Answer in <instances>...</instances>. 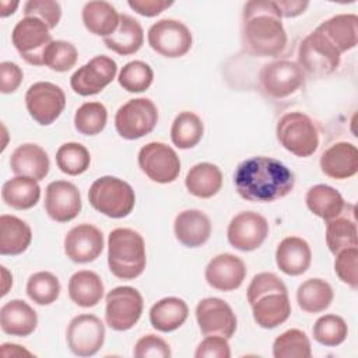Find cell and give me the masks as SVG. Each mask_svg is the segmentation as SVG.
Returning <instances> with one entry per match:
<instances>
[{
	"label": "cell",
	"instance_id": "1",
	"mask_svg": "<svg viewBox=\"0 0 358 358\" xmlns=\"http://www.w3.org/2000/svg\"><path fill=\"white\" fill-rule=\"evenodd\" d=\"M234 183L242 199L271 203L292 192L295 176L287 165L275 158L252 157L236 166Z\"/></svg>",
	"mask_w": 358,
	"mask_h": 358
},
{
	"label": "cell",
	"instance_id": "2",
	"mask_svg": "<svg viewBox=\"0 0 358 358\" xmlns=\"http://www.w3.org/2000/svg\"><path fill=\"white\" fill-rule=\"evenodd\" d=\"M274 1L252 0L243 6L242 43L253 56H278L287 46V32Z\"/></svg>",
	"mask_w": 358,
	"mask_h": 358
},
{
	"label": "cell",
	"instance_id": "3",
	"mask_svg": "<svg viewBox=\"0 0 358 358\" xmlns=\"http://www.w3.org/2000/svg\"><path fill=\"white\" fill-rule=\"evenodd\" d=\"M145 243L131 228H115L108 236V266L120 280H134L145 268Z\"/></svg>",
	"mask_w": 358,
	"mask_h": 358
},
{
	"label": "cell",
	"instance_id": "4",
	"mask_svg": "<svg viewBox=\"0 0 358 358\" xmlns=\"http://www.w3.org/2000/svg\"><path fill=\"white\" fill-rule=\"evenodd\" d=\"M88 200L92 208L109 218L127 217L136 203L133 187L116 176H101L90 186Z\"/></svg>",
	"mask_w": 358,
	"mask_h": 358
},
{
	"label": "cell",
	"instance_id": "5",
	"mask_svg": "<svg viewBox=\"0 0 358 358\" xmlns=\"http://www.w3.org/2000/svg\"><path fill=\"white\" fill-rule=\"evenodd\" d=\"M278 143L291 154L306 158L319 147V131L315 122L302 112H288L277 123Z\"/></svg>",
	"mask_w": 358,
	"mask_h": 358
},
{
	"label": "cell",
	"instance_id": "6",
	"mask_svg": "<svg viewBox=\"0 0 358 358\" xmlns=\"http://www.w3.org/2000/svg\"><path fill=\"white\" fill-rule=\"evenodd\" d=\"M158 122V109L148 98H134L123 103L115 115V127L120 137L137 140L151 133Z\"/></svg>",
	"mask_w": 358,
	"mask_h": 358
},
{
	"label": "cell",
	"instance_id": "7",
	"mask_svg": "<svg viewBox=\"0 0 358 358\" xmlns=\"http://www.w3.org/2000/svg\"><path fill=\"white\" fill-rule=\"evenodd\" d=\"M11 41L21 57L34 66H43L45 52L53 42L48 25L36 17L20 20L11 32Z\"/></svg>",
	"mask_w": 358,
	"mask_h": 358
},
{
	"label": "cell",
	"instance_id": "8",
	"mask_svg": "<svg viewBox=\"0 0 358 358\" xmlns=\"http://www.w3.org/2000/svg\"><path fill=\"white\" fill-rule=\"evenodd\" d=\"M340 60L341 53L317 29L310 32L298 49L299 67L313 76H326L336 71Z\"/></svg>",
	"mask_w": 358,
	"mask_h": 358
},
{
	"label": "cell",
	"instance_id": "9",
	"mask_svg": "<svg viewBox=\"0 0 358 358\" xmlns=\"http://www.w3.org/2000/svg\"><path fill=\"white\" fill-rule=\"evenodd\" d=\"M105 302V320L112 330L126 331L141 317L143 296L133 287L124 285L110 289Z\"/></svg>",
	"mask_w": 358,
	"mask_h": 358
},
{
	"label": "cell",
	"instance_id": "10",
	"mask_svg": "<svg viewBox=\"0 0 358 358\" xmlns=\"http://www.w3.org/2000/svg\"><path fill=\"white\" fill-rule=\"evenodd\" d=\"M147 38L152 50L171 59L185 56L193 43L190 29L173 18H164L154 22L148 29Z\"/></svg>",
	"mask_w": 358,
	"mask_h": 358
},
{
	"label": "cell",
	"instance_id": "11",
	"mask_svg": "<svg viewBox=\"0 0 358 358\" xmlns=\"http://www.w3.org/2000/svg\"><path fill=\"white\" fill-rule=\"evenodd\" d=\"M137 161L143 173L157 183H171L180 172V159L175 150L159 141L143 145Z\"/></svg>",
	"mask_w": 358,
	"mask_h": 358
},
{
	"label": "cell",
	"instance_id": "12",
	"mask_svg": "<svg viewBox=\"0 0 358 358\" xmlns=\"http://www.w3.org/2000/svg\"><path fill=\"white\" fill-rule=\"evenodd\" d=\"M25 106L36 123L49 126L62 115L66 106V95L56 84L38 81L27 90Z\"/></svg>",
	"mask_w": 358,
	"mask_h": 358
},
{
	"label": "cell",
	"instance_id": "13",
	"mask_svg": "<svg viewBox=\"0 0 358 358\" xmlns=\"http://www.w3.org/2000/svg\"><path fill=\"white\" fill-rule=\"evenodd\" d=\"M66 340L77 357L95 355L105 341V326L95 315L84 313L73 317L67 326Z\"/></svg>",
	"mask_w": 358,
	"mask_h": 358
},
{
	"label": "cell",
	"instance_id": "14",
	"mask_svg": "<svg viewBox=\"0 0 358 358\" xmlns=\"http://www.w3.org/2000/svg\"><path fill=\"white\" fill-rule=\"evenodd\" d=\"M303 71L299 64L289 60H274L263 66L259 73L262 90L273 98H285L303 84Z\"/></svg>",
	"mask_w": 358,
	"mask_h": 358
},
{
	"label": "cell",
	"instance_id": "15",
	"mask_svg": "<svg viewBox=\"0 0 358 358\" xmlns=\"http://www.w3.org/2000/svg\"><path fill=\"white\" fill-rule=\"evenodd\" d=\"M116 73V62L112 57L99 55L73 73L70 85L71 90L81 96L95 95L113 81Z\"/></svg>",
	"mask_w": 358,
	"mask_h": 358
},
{
	"label": "cell",
	"instance_id": "16",
	"mask_svg": "<svg viewBox=\"0 0 358 358\" xmlns=\"http://www.w3.org/2000/svg\"><path fill=\"white\" fill-rule=\"evenodd\" d=\"M268 235L267 220L255 211L236 214L227 229V238L232 248L242 252L256 250Z\"/></svg>",
	"mask_w": 358,
	"mask_h": 358
},
{
	"label": "cell",
	"instance_id": "17",
	"mask_svg": "<svg viewBox=\"0 0 358 358\" xmlns=\"http://www.w3.org/2000/svg\"><path fill=\"white\" fill-rule=\"evenodd\" d=\"M196 320L203 336L231 338L236 330V316L221 298H204L196 306Z\"/></svg>",
	"mask_w": 358,
	"mask_h": 358
},
{
	"label": "cell",
	"instance_id": "18",
	"mask_svg": "<svg viewBox=\"0 0 358 358\" xmlns=\"http://www.w3.org/2000/svg\"><path fill=\"white\" fill-rule=\"evenodd\" d=\"M81 194L67 180H53L46 186L45 211L56 222H69L81 211Z\"/></svg>",
	"mask_w": 358,
	"mask_h": 358
},
{
	"label": "cell",
	"instance_id": "19",
	"mask_svg": "<svg viewBox=\"0 0 358 358\" xmlns=\"http://www.w3.org/2000/svg\"><path fill=\"white\" fill-rule=\"evenodd\" d=\"M103 250V235L91 224L73 227L64 236V253L74 263L96 260Z\"/></svg>",
	"mask_w": 358,
	"mask_h": 358
},
{
	"label": "cell",
	"instance_id": "20",
	"mask_svg": "<svg viewBox=\"0 0 358 358\" xmlns=\"http://www.w3.org/2000/svg\"><path fill=\"white\" fill-rule=\"evenodd\" d=\"M204 277L211 288L229 292L242 285L246 277V266L238 256L221 253L208 262Z\"/></svg>",
	"mask_w": 358,
	"mask_h": 358
},
{
	"label": "cell",
	"instance_id": "21",
	"mask_svg": "<svg viewBox=\"0 0 358 358\" xmlns=\"http://www.w3.org/2000/svg\"><path fill=\"white\" fill-rule=\"evenodd\" d=\"M320 169L331 179H348L358 172V150L352 143L340 141L320 155Z\"/></svg>",
	"mask_w": 358,
	"mask_h": 358
},
{
	"label": "cell",
	"instance_id": "22",
	"mask_svg": "<svg viewBox=\"0 0 358 358\" xmlns=\"http://www.w3.org/2000/svg\"><path fill=\"white\" fill-rule=\"evenodd\" d=\"M176 239L186 248L203 246L211 235L210 218L200 210H183L173 222Z\"/></svg>",
	"mask_w": 358,
	"mask_h": 358
},
{
	"label": "cell",
	"instance_id": "23",
	"mask_svg": "<svg viewBox=\"0 0 358 358\" xmlns=\"http://www.w3.org/2000/svg\"><path fill=\"white\" fill-rule=\"evenodd\" d=\"M312 262V250L309 243L299 236L284 238L275 249L277 267L287 275L303 274Z\"/></svg>",
	"mask_w": 358,
	"mask_h": 358
},
{
	"label": "cell",
	"instance_id": "24",
	"mask_svg": "<svg viewBox=\"0 0 358 358\" xmlns=\"http://www.w3.org/2000/svg\"><path fill=\"white\" fill-rule=\"evenodd\" d=\"M49 157L46 151L32 143L18 145L10 157V168L17 176L42 180L49 173Z\"/></svg>",
	"mask_w": 358,
	"mask_h": 358
},
{
	"label": "cell",
	"instance_id": "25",
	"mask_svg": "<svg viewBox=\"0 0 358 358\" xmlns=\"http://www.w3.org/2000/svg\"><path fill=\"white\" fill-rule=\"evenodd\" d=\"M252 315L262 329H274L282 324L291 315L288 292H268L257 298L252 305Z\"/></svg>",
	"mask_w": 358,
	"mask_h": 358
},
{
	"label": "cell",
	"instance_id": "26",
	"mask_svg": "<svg viewBox=\"0 0 358 358\" xmlns=\"http://www.w3.org/2000/svg\"><path fill=\"white\" fill-rule=\"evenodd\" d=\"M326 243L333 255L358 246L354 204H347L338 217L326 221Z\"/></svg>",
	"mask_w": 358,
	"mask_h": 358
},
{
	"label": "cell",
	"instance_id": "27",
	"mask_svg": "<svg viewBox=\"0 0 358 358\" xmlns=\"http://www.w3.org/2000/svg\"><path fill=\"white\" fill-rule=\"evenodd\" d=\"M38 326L36 312L22 299H11L0 309V327L6 334L27 337Z\"/></svg>",
	"mask_w": 358,
	"mask_h": 358
},
{
	"label": "cell",
	"instance_id": "28",
	"mask_svg": "<svg viewBox=\"0 0 358 358\" xmlns=\"http://www.w3.org/2000/svg\"><path fill=\"white\" fill-rule=\"evenodd\" d=\"M343 53L351 50L358 42V17L355 14H337L317 28Z\"/></svg>",
	"mask_w": 358,
	"mask_h": 358
},
{
	"label": "cell",
	"instance_id": "29",
	"mask_svg": "<svg viewBox=\"0 0 358 358\" xmlns=\"http://www.w3.org/2000/svg\"><path fill=\"white\" fill-rule=\"evenodd\" d=\"M143 42L144 31L141 24L127 14H120L119 25L115 32L103 38L105 46L122 56L136 53L143 46Z\"/></svg>",
	"mask_w": 358,
	"mask_h": 358
},
{
	"label": "cell",
	"instance_id": "30",
	"mask_svg": "<svg viewBox=\"0 0 358 358\" xmlns=\"http://www.w3.org/2000/svg\"><path fill=\"white\" fill-rule=\"evenodd\" d=\"M32 241L31 227L15 215L0 217V255L17 256L24 253Z\"/></svg>",
	"mask_w": 358,
	"mask_h": 358
},
{
	"label": "cell",
	"instance_id": "31",
	"mask_svg": "<svg viewBox=\"0 0 358 358\" xmlns=\"http://www.w3.org/2000/svg\"><path fill=\"white\" fill-rule=\"evenodd\" d=\"M185 186L190 194L200 199H210L222 187V172L211 162L196 164L187 171Z\"/></svg>",
	"mask_w": 358,
	"mask_h": 358
},
{
	"label": "cell",
	"instance_id": "32",
	"mask_svg": "<svg viewBox=\"0 0 358 358\" xmlns=\"http://www.w3.org/2000/svg\"><path fill=\"white\" fill-rule=\"evenodd\" d=\"M189 316L186 302L176 296H166L155 302L150 309L151 326L162 333L179 329Z\"/></svg>",
	"mask_w": 358,
	"mask_h": 358
},
{
	"label": "cell",
	"instance_id": "33",
	"mask_svg": "<svg viewBox=\"0 0 358 358\" xmlns=\"http://www.w3.org/2000/svg\"><path fill=\"white\" fill-rule=\"evenodd\" d=\"M103 282L101 277L90 270L74 273L69 280V296L81 308L98 305L103 296Z\"/></svg>",
	"mask_w": 358,
	"mask_h": 358
},
{
	"label": "cell",
	"instance_id": "34",
	"mask_svg": "<svg viewBox=\"0 0 358 358\" xmlns=\"http://www.w3.org/2000/svg\"><path fill=\"white\" fill-rule=\"evenodd\" d=\"M81 17L85 28L91 34L103 38L115 32L120 20V14H117L116 8L103 0L85 3L81 11Z\"/></svg>",
	"mask_w": 358,
	"mask_h": 358
},
{
	"label": "cell",
	"instance_id": "35",
	"mask_svg": "<svg viewBox=\"0 0 358 358\" xmlns=\"http://www.w3.org/2000/svg\"><path fill=\"white\" fill-rule=\"evenodd\" d=\"M305 201L308 208L324 221L338 217L347 206L338 190L323 183L312 186L306 192Z\"/></svg>",
	"mask_w": 358,
	"mask_h": 358
},
{
	"label": "cell",
	"instance_id": "36",
	"mask_svg": "<svg viewBox=\"0 0 358 358\" xmlns=\"http://www.w3.org/2000/svg\"><path fill=\"white\" fill-rule=\"evenodd\" d=\"M3 201L15 210H28L36 206L41 199V186L38 180L27 176L8 179L1 187Z\"/></svg>",
	"mask_w": 358,
	"mask_h": 358
},
{
	"label": "cell",
	"instance_id": "37",
	"mask_svg": "<svg viewBox=\"0 0 358 358\" xmlns=\"http://www.w3.org/2000/svg\"><path fill=\"white\" fill-rule=\"evenodd\" d=\"M334 292L331 285L322 278H309L303 281L296 291V301L299 308L306 313H319L326 310Z\"/></svg>",
	"mask_w": 358,
	"mask_h": 358
},
{
	"label": "cell",
	"instance_id": "38",
	"mask_svg": "<svg viewBox=\"0 0 358 358\" xmlns=\"http://www.w3.org/2000/svg\"><path fill=\"white\" fill-rule=\"evenodd\" d=\"M203 120L193 112H180L171 127V140L180 150H189L197 145L203 137Z\"/></svg>",
	"mask_w": 358,
	"mask_h": 358
},
{
	"label": "cell",
	"instance_id": "39",
	"mask_svg": "<svg viewBox=\"0 0 358 358\" xmlns=\"http://www.w3.org/2000/svg\"><path fill=\"white\" fill-rule=\"evenodd\" d=\"M273 355L274 358H309L312 355L309 337L299 329H289L274 340Z\"/></svg>",
	"mask_w": 358,
	"mask_h": 358
},
{
	"label": "cell",
	"instance_id": "40",
	"mask_svg": "<svg viewBox=\"0 0 358 358\" xmlns=\"http://www.w3.org/2000/svg\"><path fill=\"white\" fill-rule=\"evenodd\" d=\"M57 168L70 176L84 173L91 164V155L88 150L80 143H64L56 151Z\"/></svg>",
	"mask_w": 358,
	"mask_h": 358
},
{
	"label": "cell",
	"instance_id": "41",
	"mask_svg": "<svg viewBox=\"0 0 358 358\" xmlns=\"http://www.w3.org/2000/svg\"><path fill=\"white\" fill-rule=\"evenodd\" d=\"M59 278L50 271L34 273L27 281V295L38 305H50L60 295Z\"/></svg>",
	"mask_w": 358,
	"mask_h": 358
},
{
	"label": "cell",
	"instance_id": "42",
	"mask_svg": "<svg viewBox=\"0 0 358 358\" xmlns=\"http://www.w3.org/2000/svg\"><path fill=\"white\" fill-rule=\"evenodd\" d=\"M108 122V110L101 102H85L74 113V127L84 136L99 134Z\"/></svg>",
	"mask_w": 358,
	"mask_h": 358
},
{
	"label": "cell",
	"instance_id": "43",
	"mask_svg": "<svg viewBox=\"0 0 358 358\" xmlns=\"http://www.w3.org/2000/svg\"><path fill=\"white\" fill-rule=\"evenodd\" d=\"M313 338L324 347H337L347 338L348 326L345 320L338 315L320 316L312 329Z\"/></svg>",
	"mask_w": 358,
	"mask_h": 358
},
{
	"label": "cell",
	"instance_id": "44",
	"mask_svg": "<svg viewBox=\"0 0 358 358\" xmlns=\"http://www.w3.org/2000/svg\"><path fill=\"white\" fill-rule=\"evenodd\" d=\"M154 80V71L145 62L133 60L126 63L119 76L117 81L127 92H143L150 88Z\"/></svg>",
	"mask_w": 358,
	"mask_h": 358
},
{
	"label": "cell",
	"instance_id": "45",
	"mask_svg": "<svg viewBox=\"0 0 358 358\" xmlns=\"http://www.w3.org/2000/svg\"><path fill=\"white\" fill-rule=\"evenodd\" d=\"M78 52L76 46L67 41H53L43 57V64L57 73H64L73 69L77 63Z\"/></svg>",
	"mask_w": 358,
	"mask_h": 358
},
{
	"label": "cell",
	"instance_id": "46",
	"mask_svg": "<svg viewBox=\"0 0 358 358\" xmlns=\"http://www.w3.org/2000/svg\"><path fill=\"white\" fill-rule=\"evenodd\" d=\"M25 17H36L43 21L49 29L56 28L62 18V7L52 0H29L24 4Z\"/></svg>",
	"mask_w": 358,
	"mask_h": 358
},
{
	"label": "cell",
	"instance_id": "47",
	"mask_svg": "<svg viewBox=\"0 0 358 358\" xmlns=\"http://www.w3.org/2000/svg\"><path fill=\"white\" fill-rule=\"evenodd\" d=\"M357 259H358V249L348 248L336 255L334 260V271L337 277L351 288L358 287V274H357Z\"/></svg>",
	"mask_w": 358,
	"mask_h": 358
},
{
	"label": "cell",
	"instance_id": "48",
	"mask_svg": "<svg viewBox=\"0 0 358 358\" xmlns=\"http://www.w3.org/2000/svg\"><path fill=\"white\" fill-rule=\"evenodd\" d=\"M288 292L287 291V287L285 284L273 273H259L256 274L249 287H248V302L249 305H252L257 298H260L262 295L264 294H268V292Z\"/></svg>",
	"mask_w": 358,
	"mask_h": 358
},
{
	"label": "cell",
	"instance_id": "49",
	"mask_svg": "<svg viewBox=\"0 0 358 358\" xmlns=\"http://www.w3.org/2000/svg\"><path fill=\"white\" fill-rule=\"evenodd\" d=\"M133 355L137 358H171L172 352L164 338L155 334H147L137 340Z\"/></svg>",
	"mask_w": 358,
	"mask_h": 358
},
{
	"label": "cell",
	"instance_id": "50",
	"mask_svg": "<svg viewBox=\"0 0 358 358\" xmlns=\"http://www.w3.org/2000/svg\"><path fill=\"white\" fill-rule=\"evenodd\" d=\"M196 358H229L231 348L228 338L221 336H206V338L197 345Z\"/></svg>",
	"mask_w": 358,
	"mask_h": 358
},
{
	"label": "cell",
	"instance_id": "51",
	"mask_svg": "<svg viewBox=\"0 0 358 358\" xmlns=\"http://www.w3.org/2000/svg\"><path fill=\"white\" fill-rule=\"evenodd\" d=\"M22 70L13 62L0 63V91L3 94H11L17 91L22 81Z\"/></svg>",
	"mask_w": 358,
	"mask_h": 358
},
{
	"label": "cell",
	"instance_id": "52",
	"mask_svg": "<svg viewBox=\"0 0 358 358\" xmlns=\"http://www.w3.org/2000/svg\"><path fill=\"white\" fill-rule=\"evenodd\" d=\"M129 7L137 14L144 17H155L161 14L165 8L171 7L173 1L168 0H129Z\"/></svg>",
	"mask_w": 358,
	"mask_h": 358
},
{
	"label": "cell",
	"instance_id": "53",
	"mask_svg": "<svg viewBox=\"0 0 358 358\" xmlns=\"http://www.w3.org/2000/svg\"><path fill=\"white\" fill-rule=\"evenodd\" d=\"M274 3L281 17H287V18L301 15L309 6L308 1H301V0H275Z\"/></svg>",
	"mask_w": 358,
	"mask_h": 358
},
{
	"label": "cell",
	"instance_id": "54",
	"mask_svg": "<svg viewBox=\"0 0 358 358\" xmlns=\"http://www.w3.org/2000/svg\"><path fill=\"white\" fill-rule=\"evenodd\" d=\"M18 7V1H7V0H3L1 1V13L0 15L1 17H7L10 14H13L15 11V8Z\"/></svg>",
	"mask_w": 358,
	"mask_h": 358
}]
</instances>
